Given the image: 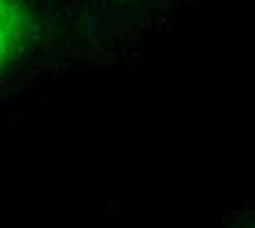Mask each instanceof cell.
Segmentation results:
<instances>
[{
  "label": "cell",
  "mask_w": 255,
  "mask_h": 228,
  "mask_svg": "<svg viewBox=\"0 0 255 228\" xmlns=\"http://www.w3.org/2000/svg\"><path fill=\"white\" fill-rule=\"evenodd\" d=\"M35 29L38 20L29 0H0V81L24 60Z\"/></svg>",
  "instance_id": "6da1fadb"
}]
</instances>
